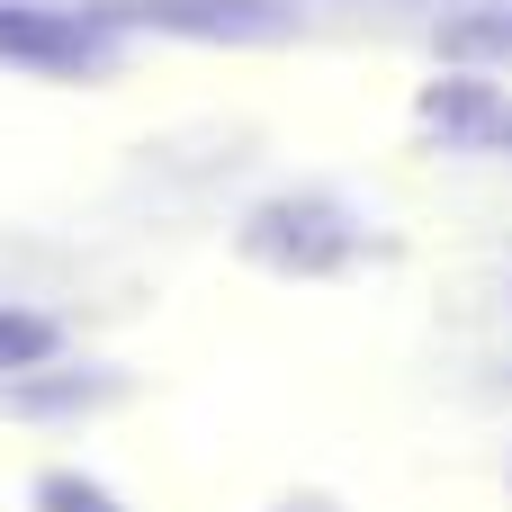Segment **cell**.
Segmentation results:
<instances>
[{"label": "cell", "mask_w": 512, "mask_h": 512, "mask_svg": "<svg viewBox=\"0 0 512 512\" xmlns=\"http://www.w3.org/2000/svg\"><path fill=\"white\" fill-rule=\"evenodd\" d=\"M0 72H27V81H108L117 72V27L99 9L0 0Z\"/></svg>", "instance_id": "obj_1"}, {"label": "cell", "mask_w": 512, "mask_h": 512, "mask_svg": "<svg viewBox=\"0 0 512 512\" xmlns=\"http://www.w3.org/2000/svg\"><path fill=\"white\" fill-rule=\"evenodd\" d=\"M108 27H162V36H207V45H270L297 27L279 0H99Z\"/></svg>", "instance_id": "obj_2"}, {"label": "cell", "mask_w": 512, "mask_h": 512, "mask_svg": "<svg viewBox=\"0 0 512 512\" xmlns=\"http://www.w3.org/2000/svg\"><path fill=\"white\" fill-rule=\"evenodd\" d=\"M54 324L45 315H27V306H0V378H18V369H45L54 360Z\"/></svg>", "instance_id": "obj_3"}, {"label": "cell", "mask_w": 512, "mask_h": 512, "mask_svg": "<svg viewBox=\"0 0 512 512\" xmlns=\"http://www.w3.org/2000/svg\"><path fill=\"white\" fill-rule=\"evenodd\" d=\"M36 512H117V495L72 477V468H54V477H36Z\"/></svg>", "instance_id": "obj_4"}, {"label": "cell", "mask_w": 512, "mask_h": 512, "mask_svg": "<svg viewBox=\"0 0 512 512\" xmlns=\"http://www.w3.org/2000/svg\"><path fill=\"white\" fill-rule=\"evenodd\" d=\"M477 45L512 54V18H468V27H450V54H477Z\"/></svg>", "instance_id": "obj_5"}, {"label": "cell", "mask_w": 512, "mask_h": 512, "mask_svg": "<svg viewBox=\"0 0 512 512\" xmlns=\"http://www.w3.org/2000/svg\"><path fill=\"white\" fill-rule=\"evenodd\" d=\"M468 135H477V144H512V108H495V117H477Z\"/></svg>", "instance_id": "obj_6"}]
</instances>
